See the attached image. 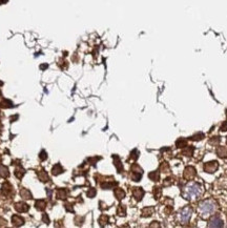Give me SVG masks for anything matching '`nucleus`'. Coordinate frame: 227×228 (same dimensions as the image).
Wrapping results in <instances>:
<instances>
[{
  "instance_id": "72a5a7b5",
  "label": "nucleus",
  "mask_w": 227,
  "mask_h": 228,
  "mask_svg": "<svg viewBox=\"0 0 227 228\" xmlns=\"http://www.w3.org/2000/svg\"><path fill=\"white\" fill-rule=\"evenodd\" d=\"M39 157H40L41 160L44 161L45 159H46V152L44 151V150H42V151H41V154H40V156H39Z\"/></svg>"
},
{
  "instance_id": "ddd939ff",
  "label": "nucleus",
  "mask_w": 227,
  "mask_h": 228,
  "mask_svg": "<svg viewBox=\"0 0 227 228\" xmlns=\"http://www.w3.org/2000/svg\"><path fill=\"white\" fill-rule=\"evenodd\" d=\"M115 196L118 200H122L125 197V191L122 189V188H116L115 189Z\"/></svg>"
},
{
  "instance_id": "473e14b6",
  "label": "nucleus",
  "mask_w": 227,
  "mask_h": 228,
  "mask_svg": "<svg viewBox=\"0 0 227 228\" xmlns=\"http://www.w3.org/2000/svg\"><path fill=\"white\" fill-rule=\"evenodd\" d=\"M42 220H43V222L45 223V224H48L50 223V219L47 218V214H43V217H42Z\"/></svg>"
},
{
  "instance_id": "2f4dec72",
  "label": "nucleus",
  "mask_w": 227,
  "mask_h": 228,
  "mask_svg": "<svg viewBox=\"0 0 227 228\" xmlns=\"http://www.w3.org/2000/svg\"><path fill=\"white\" fill-rule=\"evenodd\" d=\"M220 132H227V121H225V122H223L221 124V126H220Z\"/></svg>"
},
{
  "instance_id": "c756f323",
  "label": "nucleus",
  "mask_w": 227,
  "mask_h": 228,
  "mask_svg": "<svg viewBox=\"0 0 227 228\" xmlns=\"http://www.w3.org/2000/svg\"><path fill=\"white\" fill-rule=\"evenodd\" d=\"M161 194H162V191H161V189H160V188H158V187H156L155 189H154V196H155V198L156 199H159L160 197H161Z\"/></svg>"
},
{
  "instance_id": "39448f33",
  "label": "nucleus",
  "mask_w": 227,
  "mask_h": 228,
  "mask_svg": "<svg viewBox=\"0 0 227 228\" xmlns=\"http://www.w3.org/2000/svg\"><path fill=\"white\" fill-rule=\"evenodd\" d=\"M197 176V170L193 166H187L184 169V172H183V178L187 181H190L193 179H195V177Z\"/></svg>"
},
{
  "instance_id": "dca6fc26",
  "label": "nucleus",
  "mask_w": 227,
  "mask_h": 228,
  "mask_svg": "<svg viewBox=\"0 0 227 228\" xmlns=\"http://www.w3.org/2000/svg\"><path fill=\"white\" fill-rule=\"evenodd\" d=\"M154 213V208L153 207H145L144 209L142 210V217H151V214Z\"/></svg>"
},
{
  "instance_id": "b1692460",
  "label": "nucleus",
  "mask_w": 227,
  "mask_h": 228,
  "mask_svg": "<svg viewBox=\"0 0 227 228\" xmlns=\"http://www.w3.org/2000/svg\"><path fill=\"white\" fill-rule=\"evenodd\" d=\"M0 106L3 107V108H10V107H12V106H13V103L11 102L10 100H3L1 103H0Z\"/></svg>"
},
{
  "instance_id": "aec40b11",
  "label": "nucleus",
  "mask_w": 227,
  "mask_h": 228,
  "mask_svg": "<svg viewBox=\"0 0 227 228\" xmlns=\"http://www.w3.org/2000/svg\"><path fill=\"white\" fill-rule=\"evenodd\" d=\"M39 178H40V180L42 181V182H46V181H48V176L47 174L44 171V170H41V171H39Z\"/></svg>"
},
{
  "instance_id": "a878e982",
  "label": "nucleus",
  "mask_w": 227,
  "mask_h": 228,
  "mask_svg": "<svg viewBox=\"0 0 227 228\" xmlns=\"http://www.w3.org/2000/svg\"><path fill=\"white\" fill-rule=\"evenodd\" d=\"M186 144H187V142L184 140V139H179V140H178L177 142H176V145H177L179 148L186 147Z\"/></svg>"
},
{
  "instance_id": "4468645a",
  "label": "nucleus",
  "mask_w": 227,
  "mask_h": 228,
  "mask_svg": "<svg viewBox=\"0 0 227 228\" xmlns=\"http://www.w3.org/2000/svg\"><path fill=\"white\" fill-rule=\"evenodd\" d=\"M52 172H53V174H54V176H57V174H62V172H63L62 166H61L60 164H56V165L54 166V167H53Z\"/></svg>"
},
{
  "instance_id": "7ed1b4c3",
  "label": "nucleus",
  "mask_w": 227,
  "mask_h": 228,
  "mask_svg": "<svg viewBox=\"0 0 227 228\" xmlns=\"http://www.w3.org/2000/svg\"><path fill=\"white\" fill-rule=\"evenodd\" d=\"M191 216H193V208L190 206H185L178 212L177 219L180 224L184 225V224H187V223L190 221Z\"/></svg>"
},
{
  "instance_id": "7c9ffc66",
  "label": "nucleus",
  "mask_w": 227,
  "mask_h": 228,
  "mask_svg": "<svg viewBox=\"0 0 227 228\" xmlns=\"http://www.w3.org/2000/svg\"><path fill=\"white\" fill-rule=\"evenodd\" d=\"M86 194H87V197H89V198H94V197L96 196V189L92 188L91 190H89V191H87Z\"/></svg>"
},
{
  "instance_id": "6e6552de",
  "label": "nucleus",
  "mask_w": 227,
  "mask_h": 228,
  "mask_svg": "<svg viewBox=\"0 0 227 228\" xmlns=\"http://www.w3.org/2000/svg\"><path fill=\"white\" fill-rule=\"evenodd\" d=\"M133 194L134 197H135V199L137 201H141L143 198V196H144V190L142 189V188H134L133 190Z\"/></svg>"
},
{
  "instance_id": "412c9836",
  "label": "nucleus",
  "mask_w": 227,
  "mask_h": 228,
  "mask_svg": "<svg viewBox=\"0 0 227 228\" xmlns=\"http://www.w3.org/2000/svg\"><path fill=\"white\" fill-rule=\"evenodd\" d=\"M114 159H115V165H116L117 169H118V171H121L123 167H122V164H121L120 159H119L117 156H114Z\"/></svg>"
},
{
  "instance_id": "f03ea898",
  "label": "nucleus",
  "mask_w": 227,
  "mask_h": 228,
  "mask_svg": "<svg viewBox=\"0 0 227 228\" xmlns=\"http://www.w3.org/2000/svg\"><path fill=\"white\" fill-rule=\"evenodd\" d=\"M203 191L204 189L201 184H199V183L197 182H190L185 186L183 196H184V198L186 199V200L195 201V200H198V199L202 196Z\"/></svg>"
},
{
  "instance_id": "6ab92c4d",
  "label": "nucleus",
  "mask_w": 227,
  "mask_h": 228,
  "mask_svg": "<svg viewBox=\"0 0 227 228\" xmlns=\"http://www.w3.org/2000/svg\"><path fill=\"white\" fill-rule=\"evenodd\" d=\"M99 223H100L101 226H104L109 223V217L105 216V214H102V216L99 218Z\"/></svg>"
},
{
  "instance_id": "0eeeda50",
  "label": "nucleus",
  "mask_w": 227,
  "mask_h": 228,
  "mask_svg": "<svg viewBox=\"0 0 227 228\" xmlns=\"http://www.w3.org/2000/svg\"><path fill=\"white\" fill-rule=\"evenodd\" d=\"M28 208H30V206L23 202H18L15 204V209L18 212H26L28 210Z\"/></svg>"
},
{
  "instance_id": "c9c22d12",
  "label": "nucleus",
  "mask_w": 227,
  "mask_h": 228,
  "mask_svg": "<svg viewBox=\"0 0 227 228\" xmlns=\"http://www.w3.org/2000/svg\"><path fill=\"white\" fill-rule=\"evenodd\" d=\"M153 223L154 224H151V227H159L160 226L159 224H157L158 222H153Z\"/></svg>"
},
{
  "instance_id": "f704fd0d",
  "label": "nucleus",
  "mask_w": 227,
  "mask_h": 228,
  "mask_svg": "<svg viewBox=\"0 0 227 228\" xmlns=\"http://www.w3.org/2000/svg\"><path fill=\"white\" fill-rule=\"evenodd\" d=\"M65 208H66L68 211H74V210H73V208H70V204H66V205H65Z\"/></svg>"
},
{
  "instance_id": "ea45409f",
  "label": "nucleus",
  "mask_w": 227,
  "mask_h": 228,
  "mask_svg": "<svg viewBox=\"0 0 227 228\" xmlns=\"http://www.w3.org/2000/svg\"><path fill=\"white\" fill-rule=\"evenodd\" d=\"M226 112H227V109H226ZM226 116H227V114H226Z\"/></svg>"
},
{
  "instance_id": "4c0bfd02",
  "label": "nucleus",
  "mask_w": 227,
  "mask_h": 228,
  "mask_svg": "<svg viewBox=\"0 0 227 228\" xmlns=\"http://www.w3.org/2000/svg\"><path fill=\"white\" fill-rule=\"evenodd\" d=\"M8 2V0H0V4H2V3H6Z\"/></svg>"
},
{
  "instance_id": "4be33fe9",
  "label": "nucleus",
  "mask_w": 227,
  "mask_h": 228,
  "mask_svg": "<svg viewBox=\"0 0 227 228\" xmlns=\"http://www.w3.org/2000/svg\"><path fill=\"white\" fill-rule=\"evenodd\" d=\"M149 179H151L153 181H155V182H157V181H159V172L157 171H154V172H151V174H148Z\"/></svg>"
},
{
  "instance_id": "cd10ccee",
  "label": "nucleus",
  "mask_w": 227,
  "mask_h": 228,
  "mask_svg": "<svg viewBox=\"0 0 227 228\" xmlns=\"http://www.w3.org/2000/svg\"><path fill=\"white\" fill-rule=\"evenodd\" d=\"M220 141H221V138L218 137V136H216V137H213V138H211V140L209 141V143L212 144V145H216V144H219Z\"/></svg>"
},
{
  "instance_id": "9d476101",
  "label": "nucleus",
  "mask_w": 227,
  "mask_h": 228,
  "mask_svg": "<svg viewBox=\"0 0 227 228\" xmlns=\"http://www.w3.org/2000/svg\"><path fill=\"white\" fill-rule=\"evenodd\" d=\"M13 191V188L11 186L10 183L5 182L3 185H2V188H1V192L3 196H8V194H11V192Z\"/></svg>"
},
{
  "instance_id": "58836bf2",
  "label": "nucleus",
  "mask_w": 227,
  "mask_h": 228,
  "mask_svg": "<svg viewBox=\"0 0 227 228\" xmlns=\"http://www.w3.org/2000/svg\"><path fill=\"white\" fill-rule=\"evenodd\" d=\"M0 96H1V92H0Z\"/></svg>"
},
{
  "instance_id": "f8f14e48",
  "label": "nucleus",
  "mask_w": 227,
  "mask_h": 228,
  "mask_svg": "<svg viewBox=\"0 0 227 228\" xmlns=\"http://www.w3.org/2000/svg\"><path fill=\"white\" fill-rule=\"evenodd\" d=\"M10 176V172L6 166L0 164V178H8Z\"/></svg>"
},
{
  "instance_id": "a211bd4d",
  "label": "nucleus",
  "mask_w": 227,
  "mask_h": 228,
  "mask_svg": "<svg viewBox=\"0 0 227 228\" xmlns=\"http://www.w3.org/2000/svg\"><path fill=\"white\" fill-rule=\"evenodd\" d=\"M24 174V169L21 166H19L18 168H16V170H15V176L17 177L18 179H21L23 177Z\"/></svg>"
},
{
  "instance_id": "e433bc0d",
  "label": "nucleus",
  "mask_w": 227,
  "mask_h": 228,
  "mask_svg": "<svg viewBox=\"0 0 227 228\" xmlns=\"http://www.w3.org/2000/svg\"><path fill=\"white\" fill-rule=\"evenodd\" d=\"M46 67H48V65H47V64H43V65H41V66H40V68H41V70H45Z\"/></svg>"
},
{
  "instance_id": "c85d7f7f",
  "label": "nucleus",
  "mask_w": 227,
  "mask_h": 228,
  "mask_svg": "<svg viewBox=\"0 0 227 228\" xmlns=\"http://www.w3.org/2000/svg\"><path fill=\"white\" fill-rule=\"evenodd\" d=\"M183 155H187V157H191V155H193V147L191 146L186 147V149L183 150Z\"/></svg>"
},
{
  "instance_id": "5701e85b",
  "label": "nucleus",
  "mask_w": 227,
  "mask_h": 228,
  "mask_svg": "<svg viewBox=\"0 0 227 228\" xmlns=\"http://www.w3.org/2000/svg\"><path fill=\"white\" fill-rule=\"evenodd\" d=\"M66 194H67L66 190L59 189L58 191H57V198H58V199H64L65 197H66Z\"/></svg>"
},
{
  "instance_id": "9b49d317",
  "label": "nucleus",
  "mask_w": 227,
  "mask_h": 228,
  "mask_svg": "<svg viewBox=\"0 0 227 228\" xmlns=\"http://www.w3.org/2000/svg\"><path fill=\"white\" fill-rule=\"evenodd\" d=\"M12 223H13L14 226H21V225L24 224V220L21 218L20 216L15 214V216L12 217Z\"/></svg>"
},
{
  "instance_id": "1a4fd4ad",
  "label": "nucleus",
  "mask_w": 227,
  "mask_h": 228,
  "mask_svg": "<svg viewBox=\"0 0 227 228\" xmlns=\"http://www.w3.org/2000/svg\"><path fill=\"white\" fill-rule=\"evenodd\" d=\"M216 152H217L218 157H220V158H227V147H225V146H219L217 148V150H216Z\"/></svg>"
},
{
  "instance_id": "f3484780",
  "label": "nucleus",
  "mask_w": 227,
  "mask_h": 228,
  "mask_svg": "<svg viewBox=\"0 0 227 228\" xmlns=\"http://www.w3.org/2000/svg\"><path fill=\"white\" fill-rule=\"evenodd\" d=\"M35 206H36V208L38 210H43V209H45V207H46V203H45V201H43V200H38L36 202V204H35Z\"/></svg>"
},
{
  "instance_id": "20e7f679",
  "label": "nucleus",
  "mask_w": 227,
  "mask_h": 228,
  "mask_svg": "<svg viewBox=\"0 0 227 228\" xmlns=\"http://www.w3.org/2000/svg\"><path fill=\"white\" fill-rule=\"evenodd\" d=\"M218 168H219V163H218V161H215V160L205 163L203 166L204 171L207 172V174H213V172L217 171Z\"/></svg>"
},
{
  "instance_id": "f257e3e1",
  "label": "nucleus",
  "mask_w": 227,
  "mask_h": 228,
  "mask_svg": "<svg viewBox=\"0 0 227 228\" xmlns=\"http://www.w3.org/2000/svg\"><path fill=\"white\" fill-rule=\"evenodd\" d=\"M218 210V204L212 199H206L202 201L198 206V212L203 219H207L213 216Z\"/></svg>"
},
{
  "instance_id": "bb28decb",
  "label": "nucleus",
  "mask_w": 227,
  "mask_h": 228,
  "mask_svg": "<svg viewBox=\"0 0 227 228\" xmlns=\"http://www.w3.org/2000/svg\"><path fill=\"white\" fill-rule=\"evenodd\" d=\"M204 138V134H202V132H198V134L193 135V137H191V140L193 141H200L201 139Z\"/></svg>"
},
{
  "instance_id": "393cba45",
  "label": "nucleus",
  "mask_w": 227,
  "mask_h": 228,
  "mask_svg": "<svg viewBox=\"0 0 227 228\" xmlns=\"http://www.w3.org/2000/svg\"><path fill=\"white\" fill-rule=\"evenodd\" d=\"M118 214L119 216H121V217H124L125 216V213H126V210H125V207H124V205H119V207H118Z\"/></svg>"
},
{
  "instance_id": "2eb2a0df",
  "label": "nucleus",
  "mask_w": 227,
  "mask_h": 228,
  "mask_svg": "<svg viewBox=\"0 0 227 228\" xmlns=\"http://www.w3.org/2000/svg\"><path fill=\"white\" fill-rule=\"evenodd\" d=\"M20 196L22 197L23 199H26V200L32 199V194H31V191L28 189H25V188H22V189H21Z\"/></svg>"
},
{
  "instance_id": "423d86ee",
  "label": "nucleus",
  "mask_w": 227,
  "mask_h": 228,
  "mask_svg": "<svg viewBox=\"0 0 227 228\" xmlns=\"http://www.w3.org/2000/svg\"><path fill=\"white\" fill-rule=\"evenodd\" d=\"M223 220L218 214L211 216V219L208 222V227H223Z\"/></svg>"
}]
</instances>
